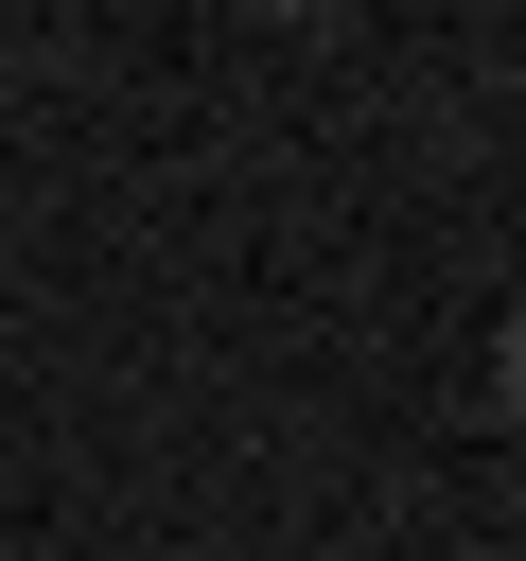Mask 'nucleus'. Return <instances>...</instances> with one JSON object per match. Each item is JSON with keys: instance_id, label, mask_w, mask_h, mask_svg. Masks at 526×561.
<instances>
[{"instance_id": "obj_1", "label": "nucleus", "mask_w": 526, "mask_h": 561, "mask_svg": "<svg viewBox=\"0 0 526 561\" xmlns=\"http://www.w3.org/2000/svg\"><path fill=\"white\" fill-rule=\"evenodd\" d=\"M508 403H526V316H508Z\"/></svg>"}]
</instances>
